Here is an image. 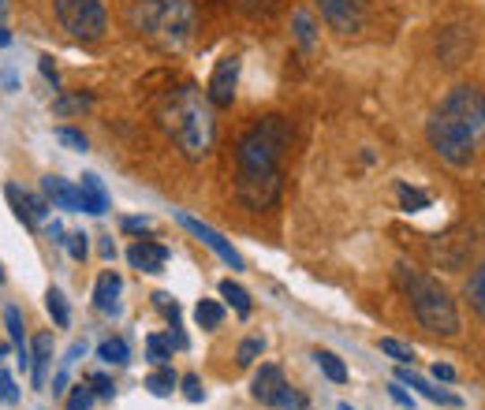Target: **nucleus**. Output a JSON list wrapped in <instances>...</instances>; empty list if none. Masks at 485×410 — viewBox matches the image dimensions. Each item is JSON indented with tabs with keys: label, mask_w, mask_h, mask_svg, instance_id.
Segmentation results:
<instances>
[{
	"label": "nucleus",
	"mask_w": 485,
	"mask_h": 410,
	"mask_svg": "<svg viewBox=\"0 0 485 410\" xmlns=\"http://www.w3.org/2000/svg\"><path fill=\"white\" fill-rule=\"evenodd\" d=\"M291 127L284 116H265L254 124L236 146V194L247 209L262 213L281 201L284 191V149Z\"/></svg>",
	"instance_id": "1"
},
{
	"label": "nucleus",
	"mask_w": 485,
	"mask_h": 410,
	"mask_svg": "<svg viewBox=\"0 0 485 410\" xmlns=\"http://www.w3.org/2000/svg\"><path fill=\"white\" fill-rule=\"evenodd\" d=\"M157 116H160V127L169 131V139L179 146V153L187 157V161H202V157L213 149V134H217L213 105L198 86H179L172 94H165Z\"/></svg>",
	"instance_id": "2"
},
{
	"label": "nucleus",
	"mask_w": 485,
	"mask_h": 410,
	"mask_svg": "<svg viewBox=\"0 0 485 410\" xmlns=\"http://www.w3.org/2000/svg\"><path fill=\"white\" fill-rule=\"evenodd\" d=\"M396 277H400L407 299H411V310H414V317H419V325L426 332H433V336H455L459 332V310L452 303V295L433 277H426V272H419L414 265H400Z\"/></svg>",
	"instance_id": "3"
},
{
	"label": "nucleus",
	"mask_w": 485,
	"mask_h": 410,
	"mask_svg": "<svg viewBox=\"0 0 485 410\" xmlns=\"http://www.w3.org/2000/svg\"><path fill=\"white\" fill-rule=\"evenodd\" d=\"M134 30L146 34L153 45L179 53L195 38V4L191 0H143L134 12Z\"/></svg>",
	"instance_id": "4"
},
{
	"label": "nucleus",
	"mask_w": 485,
	"mask_h": 410,
	"mask_svg": "<svg viewBox=\"0 0 485 410\" xmlns=\"http://www.w3.org/2000/svg\"><path fill=\"white\" fill-rule=\"evenodd\" d=\"M426 139H429L433 153L441 157V161L455 165V168L474 165L478 142H481V139H474L467 127H459V124H452L448 116H441V112H433V120L426 124Z\"/></svg>",
	"instance_id": "5"
},
{
	"label": "nucleus",
	"mask_w": 485,
	"mask_h": 410,
	"mask_svg": "<svg viewBox=\"0 0 485 410\" xmlns=\"http://www.w3.org/2000/svg\"><path fill=\"white\" fill-rule=\"evenodd\" d=\"M60 27L79 41H101L108 30V15L101 0H53Z\"/></svg>",
	"instance_id": "6"
},
{
	"label": "nucleus",
	"mask_w": 485,
	"mask_h": 410,
	"mask_svg": "<svg viewBox=\"0 0 485 410\" xmlns=\"http://www.w3.org/2000/svg\"><path fill=\"white\" fill-rule=\"evenodd\" d=\"M441 116H448L452 124L459 127H467L474 139H481V131H485V101H481V90L478 86H455L452 94L441 101Z\"/></svg>",
	"instance_id": "7"
},
{
	"label": "nucleus",
	"mask_w": 485,
	"mask_h": 410,
	"mask_svg": "<svg viewBox=\"0 0 485 410\" xmlns=\"http://www.w3.org/2000/svg\"><path fill=\"white\" fill-rule=\"evenodd\" d=\"M317 8L336 34H359L369 12V0H317Z\"/></svg>",
	"instance_id": "8"
},
{
	"label": "nucleus",
	"mask_w": 485,
	"mask_h": 410,
	"mask_svg": "<svg viewBox=\"0 0 485 410\" xmlns=\"http://www.w3.org/2000/svg\"><path fill=\"white\" fill-rule=\"evenodd\" d=\"M176 220L183 224V227H187V232L195 235V239H202L205 246H210L213 250V254L224 261V265H232V269H243V258L236 254V246L232 243H228L221 232H213V227L210 224H202L198 217H191V213H176Z\"/></svg>",
	"instance_id": "9"
},
{
	"label": "nucleus",
	"mask_w": 485,
	"mask_h": 410,
	"mask_svg": "<svg viewBox=\"0 0 485 410\" xmlns=\"http://www.w3.org/2000/svg\"><path fill=\"white\" fill-rule=\"evenodd\" d=\"M236 86H239V56H224L213 67V79H210L205 98H210V105H217V108H228L236 101Z\"/></svg>",
	"instance_id": "10"
},
{
	"label": "nucleus",
	"mask_w": 485,
	"mask_h": 410,
	"mask_svg": "<svg viewBox=\"0 0 485 410\" xmlns=\"http://www.w3.org/2000/svg\"><path fill=\"white\" fill-rule=\"evenodd\" d=\"M127 261H131V269L157 277V272H165V265H169V246L157 243V239H138L127 250Z\"/></svg>",
	"instance_id": "11"
},
{
	"label": "nucleus",
	"mask_w": 485,
	"mask_h": 410,
	"mask_svg": "<svg viewBox=\"0 0 485 410\" xmlns=\"http://www.w3.org/2000/svg\"><path fill=\"white\" fill-rule=\"evenodd\" d=\"M254 399H258L262 406H281V396L288 392V380H284V370L281 366H262L258 373H254Z\"/></svg>",
	"instance_id": "12"
},
{
	"label": "nucleus",
	"mask_w": 485,
	"mask_h": 410,
	"mask_svg": "<svg viewBox=\"0 0 485 410\" xmlns=\"http://www.w3.org/2000/svg\"><path fill=\"white\" fill-rule=\"evenodd\" d=\"M4 194H8V201H12L15 217L22 220V227H38V224L45 220V213H49V205H45L38 194H30V191H19L15 184H8V187H4Z\"/></svg>",
	"instance_id": "13"
},
{
	"label": "nucleus",
	"mask_w": 485,
	"mask_h": 410,
	"mask_svg": "<svg viewBox=\"0 0 485 410\" xmlns=\"http://www.w3.org/2000/svg\"><path fill=\"white\" fill-rule=\"evenodd\" d=\"M120 291H124V280H120V272H101L98 277V287H94V306L108 317H117L120 313Z\"/></svg>",
	"instance_id": "14"
},
{
	"label": "nucleus",
	"mask_w": 485,
	"mask_h": 410,
	"mask_svg": "<svg viewBox=\"0 0 485 410\" xmlns=\"http://www.w3.org/2000/svg\"><path fill=\"white\" fill-rule=\"evenodd\" d=\"M49 366H53V336L41 332L30 344V380H34V389H45V373H49Z\"/></svg>",
	"instance_id": "15"
},
{
	"label": "nucleus",
	"mask_w": 485,
	"mask_h": 410,
	"mask_svg": "<svg viewBox=\"0 0 485 410\" xmlns=\"http://www.w3.org/2000/svg\"><path fill=\"white\" fill-rule=\"evenodd\" d=\"M45 194L53 198L56 209H67V213H82V198H79V187L67 184L60 175H45Z\"/></svg>",
	"instance_id": "16"
},
{
	"label": "nucleus",
	"mask_w": 485,
	"mask_h": 410,
	"mask_svg": "<svg viewBox=\"0 0 485 410\" xmlns=\"http://www.w3.org/2000/svg\"><path fill=\"white\" fill-rule=\"evenodd\" d=\"M79 198H82V209H86V213H94V217H101V213L108 209V191H105V184H101L94 172H86V175H82Z\"/></svg>",
	"instance_id": "17"
},
{
	"label": "nucleus",
	"mask_w": 485,
	"mask_h": 410,
	"mask_svg": "<svg viewBox=\"0 0 485 410\" xmlns=\"http://www.w3.org/2000/svg\"><path fill=\"white\" fill-rule=\"evenodd\" d=\"M400 384H411V389H419L426 399H433V403H445V406H455L459 399L452 396V392H441V389H433V384L426 380V377H419V373H411L407 366L400 370Z\"/></svg>",
	"instance_id": "18"
},
{
	"label": "nucleus",
	"mask_w": 485,
	"mask_h": 410,
	"mask_svg": "<svg viewBox=\"0 0 485 410\" xmlns=\"http://www.w3.org/2000/svg\"><path fill=\"white\" fill-rule=\"evenodd\" d=\"M195 321H198V329H205V332L221 329V321H224V306H221L217 299H202V303L195 306Z\"/></svg>",
	"instance_id": "19"
},
{
	"label": "nucleus",
	"mask_w": 485,
	"mask_h": 410,
	"mask_svg": "<svg viewBox=\"0 0 485 410\" xmlns=\"http://www.w3.org/2000/svg\"><path fill=\"white\" fill-rule=\"evenodd\" d=\"M221 295H224L228 303H232V310H236L239 317H250L254 303H250V291H247L243 284H236V280H221Z\"/></svg>",
	"instance_id": "20"
},
{
	"label": "nucleus",
	"mask_w": 485,
	"mask_h": 410,
	"mask_svg": "<svg viewBox=\"0 0 485 410\" xmlns=\"http://www.w3.org/2000/svg\"><path fill=\"white\" fill-rule=\"evenodd\" d=\"M172 351H176V344L169 336H160V332H153V336H146V358L153 362V366H169V358H172Z\"/></svg>",
	"instance_id": "21"
},
{
	"label": "nucleus",
	"mask_w": 485,
	"mask_h": 410,
	"mask_svg": "<svg viewBox=\"0 0 485 410\" xmlns=\"http://www.w3.org/2000/svg\"><path fill=\"white\" fill-rule=\"evenodd\" d=\"M314 362H317V370L325 373L333 384H343V380H348V366H343V362H340L333 351H314Z\"/></svg>",
	"instance_id": "22"
},
{
	"label": "nucleus",
	"mask_w": 485,
	"mask_h": 410,
	"mask_svg": "<svg viewBox=\"0 0 485 410\" xmlns=\"http://www.w3.org/2000/svg\"><path fill=\"white\" fill-rule=\"evenodd\" d=\"M400 205H403V213H422V209H429V205H433V194L400 184Z\"/></svg>",
	"instance_id": "23"
},
{
	"label": "nucleus",
	"mask_w": 485,
	"mask_h": 410,
	"mask_svg": "<svg viewBox=\"0 0 485 410\" xmlns=\"http://www.w3.org/2000/svg\"><path fill=\"white\" fill-rule=\"evenodd\" d=\"M98 358H101V362H108V366H127L131 351H127V344H124L120 336H112V339H105V344L98 347Z\"/></svg>",
	"instance_id": "24"
},
{
	"label": "nucleus",
	"mask_w": 485,
	"mask_h": 410,
	"mask_svg": "<svg viewBox=\"0 0 485 410\" xmlns=\"http://www.w3.org/2000/svg\"><path fill=\"white\" fill-rule=\"evenodd\" d=\"M176 384H179V377H176L172 370H165V366H160L157 373H150V377H146V389H150L157 399L172 396V392H176Z\"/></svg>",
	"instance_id": "25"
},
{
	"label": "nucleus",
	"mask_w": 485,
	"mask_h": 410,
	"mask_svg": "<svg viewBox=\"0 0 485 410\" xmlns=\"http://www.w3.org/2000/svg\"><path fill=\"white\" fill-rule=\"evenodd\" d=\"M45 310L53 313V321L60 329H67V321H72V310H67V303H64V291H56V287H49V295H45Z\"/></svg>",
	"instance_id": "26"
},
{
	"label": "nucleus",
	"mask_w": 485,
	"mask_h": 410,
	"mask_svg": "<svg viewBox=\"0 0 485 410\" xmlns=\"http://www.w3.org/2000/svg\"><path fill=\"white\" fill-rule=\"evenodd\" d=\"M467 299H471L474 313L481 317V313H485V269H474V277H471V284H467Z\"/></svg>",
	"instance_id": "27"
},
{
	"label": "nucleus",
	"mask_w": 485,
	"mask_h": 410,
	"mask_svg": "<svg viewBox=\"0 0 485 410\" xmlns=\"http://www.w3.org/2000/svg\"><path fill=\"white\" fill-rule=\"evenodd\" d=\"M381 351L392 358V362H400V366H414V347H407V344H400V339H381Z\"/></svg>",
	"instance_id": "28"
},
{
	"label": "nucleus",
	"mask_w": 485,
	"mask_h": 410,
	"mask_svg": "<svg viewBox=\"0 0 485 410\" xmlns=\"http://www.w3.org/2000/svg\"><path fill=\"white\" fill-rule=\"evenodd\" d=\"M262 351H265V339L262 336L243 339V344H239V366H254V362L262 358Z\"/></svg>",
	"instance_id": "29"
},
{
	"label": "nucleus",
	"mask_w": 485,
	"mask_h": 410,
	"mask_svg": "<svg viewBox=\"0 0 485 410\" xmlns=\"http://www.w3.org/2000/svg\"><path fill=\"white\" fill-rule=\"evenodd\" d=\"M295 38H299V45H303V49H314V19H310L307 12L295 15Z\"/></svg>",
	"instance_id": "30"
},
{
	"label": "nucleus",
	"mask_w": 485,
	"mask_h": 410,
	"mask_svg": "<svg viewBox=\"0 0 485 410\" xmlns=\"http://www.w3.org/2000/svg\"><path fill=\"white\" fill-rule=\"evenodd\" d=\"M90 105H94V101H90V98H56L53 101V108H56V116H72V112H86Z\"/></svg>",
	"instance_id": "31"
},
{
	"label": "nucleus",
	"mask_w": 485,
	"mask_h": 410,
	"mask_svg": "<svg viewBox=\"0 0 485 410\" xmlns=\"http://www.w3.org/2000/svg\"><path fill=\"white\" fill-rule=\"evenodd\" d=\"M90 403H94V392H90V384H75L72 396H67V406H64V410H90Z\"/></svg>",
	"instance_id": "32"
},
{
	"label": "nucleus",
	"mask_w": 485,
	"mask_h": 410,
	"mask_svg": "<svg viewBox=\"0 0 485 410\" xmlns=\"http://www.w3.org/2000/svg\"><path fill=\"white\" fill-rule=\"evenodd\" d=\"M64 243H67V254H72L75 261H86V254H90V243H86V235H82V232H75V235H67Z\"/></svg>",
	"instance_id": "33"
},
{
	"label": "nucleus",
	"mask_w": 485,
	"mask_h": 410,
	"mask_svg": "<svg viewBox=\"0 0 485 410\" xmlns=\"http://www.w3.org/2000/svg\"><path fill=\"white\" fill-rule=\"evenodd\" d=\"M179 384H183V396H187L191 403H202V399H205V389H202V380H198L195 373H187Z\"/></svg>",
	"instance_id": "34"
},
{
	"label": "nucleus",
	"mask_w": 485,
	"mask_h": 410,
	"mask_svg": "<svg viewBox=\"0 0 485 410\" xmlns=\"http://www.w3.org/2000/svg\"><path fill=\"white\" fill-rule=\"evenodd\" d=\"M0 403H19V389H15V377L12 373H0Z\"/></svg>",
	"instance_id": "35"
},
{
	"label": "nucleus",
	"mask_w": 485,
	"mask_h": 410,
	"mask_svg": "<svg viewBox=\"0 0 485 410\" xmlns=\"http://www.w3.org/2000/svg\"><path fill=\"white\" fill-rule=\"evenodd\" d=\"M56 139H60L64 146H72V149H86V134H79V131H72V127H60Z\"/></svg>",
	"instance_id": "36"
},
{
	"label": "nucleus",
	"mask_w": 485,
	"mask_h": 410,
	"mask_svg": "<svg viewBox=\"0 0 485 410\" xmlns=\"http://www.w3.org/2000/svg\"><path fill=\"white\" fill-rule=\"evenodd\" d=\"M86 384H90V392H98V396H105V399L112 396V389H117V384H112L105 373H94V377H90Z\"/></svg>",
	"instance_id": "37"
},
{
	"label": "nucleus",
	"mask_w": 485,
	"mask_h": 410,
	"mask_svg": "<svg viewBox=\"0 0 485 410\" xmlns=\"http://www.w3.org/2000/svg\"><path fill=\"white\" fill-rule=\"evenodd\" d=\"M38 67H41V75L56 86V67H53V56H41V60H38Z\"/></svg>",
	"instance_id": "38"
},
{
	"label": "nucleus",
	"mask_w": 485,
	"mask_h": 410,
	"mask_svg": "<svg viewBox=\"0 0 485 410\" xmlns=\"http://www.w3.org/2000/svg\"><path fill=\"white\" fill-rule=\"evenodd\" d=\"M124 232H150V220H138V217H127V220H124Z\"/></svg>",
	"instance_id": "39"
},
{
	"label": "nucleus",
	"mask_w": 485,
	"mask_h": 410,
	"mask_svg": "<svg viewBox=\"0 0 485 410\" xmlns=\"http://www.w3.org/2000/svg\"><path fill=\"white\" fill-rule=\"evenodd\" d=\"M388 396H392V399H396L400 406H407V410H411V396H407V392L400 389V384H392V389H388Z\"/></svg>",
	"instance_id": "40"
},
{
	"label": "nucleus",
	"mask_w": 485,
	"mask_h": 410,
	"mask_svg": "<svg viewBox=\"0 0 485 410\" xmlns=\"http://www.w3.org/2000/svg\"><path fill=\"white\" fill-rule=\"evenodd\" d=\"M433 377H437V380H455V370H452V366H441V362H437V366H433Z\"/></svg>",
	"instance_id": "41"
},
{
	"label": "nucleus",
	"mask_w": 485,
	"mask_h": 410,
	"mask_svg": "<svg viewBox=\"0 0 485 410\" xmlns=\"http://www.w3.org/2000/svg\"><path fill=\"white\" fill-rule=\"evenodd\" d=\"M101 258H117V243H112V239L101 243Z\"/></svg>",
	"instance_id": "42"
},
{
	"label": "nucleus",
	"mask_w": 485,
	"mask_h": 410,
	"mask_svg": "<svg viewBox=\"0 0 485 410\" xmlns=\"http://www.w3.org/2000/svg\"><path fill=\"white\" fill-rule=\"evenodd\" d=\"M60 235H64V227H60V224H56V220H53V224H49V239H56V243H64V239H60Z\"/></svg>",
	"instance_id": "43"
},
{
	"label": "nucleus",
	"mask_w": 485,
	"mask_h": 410,
	"mask_svg": "<svg viewBox=\"0 0 485 410\" xmlns=\"http://www.w3.org/2000/svg\"><path fill=\"white\" fill-rule=\"evenodd\" d=\"M0 284H4V269H0Z\"/></svg>",
	"instance_id": "44"
},
{
	"label": "nucleus",
	"mask_w": 485,
	"mask_h": 410,
	"mask_svg": "<svg viewBox=\"0 0 485 410\" xmlns=\"http://www.w3.org/2000/svg\"><path fill=\"white\" fill-rule=\"evenodd\" d=\"M0 12H4V0H0Z\"/></svg>",
	"instance_id": "45"
},
{
	"label": "nucleus",
	"mask_w": 485,
	"mask_h": 410,
	"mask_svg": "<svg viewBox=\"0 0 485 410\" xmlns=\"http://www.w3.org/2000/svg\"><path fill=\"white\" fill-rule=\"evenodd\" d=\"M247 4H258V0H247Z\"/></svg>",
	"instance_id": "46"
}]
</instances>
